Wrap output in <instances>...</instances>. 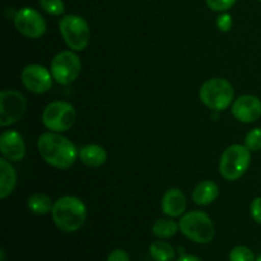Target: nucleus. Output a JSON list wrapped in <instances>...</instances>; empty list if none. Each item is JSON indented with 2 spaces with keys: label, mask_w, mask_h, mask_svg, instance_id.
I'll return each instance as SVG.
<instances>
[{
  "label": "nucleus",
  "mask_w": 261,
  "mask_h": 261,
  "mask_svg": "<svg viewBox=\"0 0 261 261\" xmlns=\"http://www.w3.org/2000/svg\"><path fill=\"white\" fill-rule=\"evenodd\" d=\"M37 149L47 165L59 170L70 168L79 155L75 144L55 132L41 134L37 139Z\"/></svg>",
  "instance_id": "1"
},
{
  "label": "nucleus",
  "mask_w": 261,
  "mask_h": 261,
  "mask_svg": "<svg viewBox=\"0 0 261 261\" xmlns=\"http://www.w3.org/2000/svg\"><path fill=\"white\" fill-rule=\"evenodd\" d=\"M55 226L64 233L79 231L86 223L87 206L76 196H61L54 201L51 211Z\"/></svg>",
  "instance_id": "2"
},
{
  "label": "nucleus",
  "mask_w": 261,
  "mask_h": 261,
  "mask_svg": "<svg viewBox=\"0 0 261 261\" xmlns=\"http://www.w3.org/2000/svg\"><path fill=\"white\" fill-rule=\"evenodd\" d=\"M178 226L181 233L195 244H209L216 236L213 221L208 214L201 211H191L185 213L181 217Z\"/></svg>",
  "instance_id": "3"
},
{
  "label": "nucleus",
  "mask_w": 261,
  "mask_h": 261,
  "mask_svg": "<svg viewBox=\"0 0 261 261\" xmlns=\"http://www.w3.org/2000/svg\"><path fill=\"white\" fill-rule=\"evenodd\" d=\"M199 97L204 106L221 112L227 110L234 99V88L224 78H212L204 82L199 91Z\"/></svg>",
  "instance_id": "4"
},
{
  "label": "nucleus",
  "mask_w": 261,
  "mask_h": 261,
  "mask_svg": "<svg viewBox=\"0 0 261 261\" xmlns=\"http://www.w3.org/2000/svg\"><path fill=\"white\" fill-rule=\"evenodd\" d=\"M250 162H251V150L246 145H229L219 161V172L227 181H236L246 173Z\"/></svg>",
  "instance_id": "5"
},
{
  "label": "nucleus",
  "mask_w": 261,
  "mask_h": 261,
  "mask_svg": "<svg viewBox=\"0 0 261 261\" xmlns=\"http://www.w3.org/2000/svg\"><path fill=\"white\" fill-rule=\"evenodd\" d=\"M59 30L65 43L73 51H83L88 46L91 30L87 20L81 15H64L59 22Z\"/></svg>",
  "instance_id": "6"
},
{
  "label": "nucleus",
  "mask_w": 261,
  "mask_h": 261,
  "mask_svg": "<svg viewBox=\"0 0 261 261\" xmlns=\"http://www.w3.org/2000/svg\"><path fill=\"white\" fill-rule=\"evenodd\" d=\"M75 119V109L73 105L66 101L51 102L42 112V124L50 132H68L74 125Z\"/></svg>",
  "instance_id": "7"
},
{
  "label": "nucleus",
  "mask_w": 261,
  "mask_h": 261,
  "mask_svg": "<svg viewBox=\"0 0 261 261\" xmlns=\"http://www.w3.org/2000/svg\"><path fill=\"white\" fill-rule=\"evenodd\" d=\"M50 69L56 83L61 86H68L76 81L81 75V59L73 51H61L53 59Z\"/></svg>",
  "instance_id": "8"
},
{
  "label": "nucleus",
  "mask_w": 261,
  "mask_h": 261,
  "mask_svg": "<svg viewBox=\"0 0 261 261\" xmlns=\"http://www.w3.org/2000/svg\"><path fill=\"white\" fill-rule=\"evenodd\" d=\"M27 110V99L15 89L0 92V126H10L19 121Z\"/></svg>",
  "instance_id": "9"
},
{
  "label": "nucleus",
  "mask_w": 261,
  "mask_h": 261,
  "mask_svg": "<svg viewBox=\"0 0 261 261\" xmlns=\"http://www.w3.org/2000/svg\"><path fill=\"white\" fill-rule=\"evenodd\" d=\"M14 25L19 33L28 38H40L46 32V20L37 10L32 8H22L14 13Z\"/></svg>",
  "instance_id": "10"
},
{
  "label": "nucleus",
  "mask_w": 261,
  "mask_h": 261,
  "mask_svg": "<svg viewBox=\"0 0 261 261\" xmlns=\"http://www.w3.org/2000/svg\"><path fill=\"white\" fill-rule=\"evenodd\" d=\"M20 79L27 91L35 94H43L53 87V74L45 66L31 64L22 70Z\"/></svg>",
  "instance_id": "11"
},
{
  "label": "nucleus",
  "mask_w": 261,
  "mask_h": 261,
  "mask_svg": "<svg viewBox=\"0 0 261 261\" xmlns=\"http://www.w3.org/2000/svg\"><path fill=\"white\" fill-rule=\"evenodd\" d=\"M231 111L237 121L242 124H251L261 117V101L259 97L245 94L233 102Z\"/></svg>",
  "instance_id": "12"
},
{
  "label": "nucleus",
  "mask_w": 261,
  "mask_h": 261,
  "mask_svg": "<svg viewBox=\"0 0 261 261\" xmlns=\"http://www.w3.org/2000/svg\"><path fill=\"white\" fill-rule=\"evenodd\" d=\"M0 152L10 162H20L25 155V144L22 135L14 130H8L0 135Z\"/></svg>",
  "instance_id": "13"
},
{
  "label": "nucleus",
  "mask_w": 261,
  "mask_h": 261,
  "mask_svg": "<svg viewBox=\"0 0 261 261\" xmlns=\"http://www.w3.org/2000/svg\"><path fill=\"white\" fill-rule=\"evenodd\" d=\"M162 212L170 218H177L186 209V196L180 189H168L162 198Z\"/></svg>",
  "instance_id": "14"
},
{
  "label": "nucleus",
  "mask_w": 261,
  "mask_h": 261,
  "mask_svg": "<svg viewBox=\"0 0 261 261\" xmlns=\"http://www.w3.org/2000/svg\"><path fill=\"white\" fill-rule=\"evenodd\" d=\"M17 186V171L10 161L3 157L0 160V198L5 199Z\"/></svg>",
  "instance_id": "15"
},
{
  "label": "nucleus",
  "mask_w": 261,
  "mask_h": 261,
  "mask_svg": "<svg viewBox=\"0 0 261 261\" xmlns=\"http://www.w3.org/2000/svg\"><path fill=\"white\" fill-rule=\"evenodd\" d=\"M79 158L87 167L98 168L106 163L107 153L101 145L87 144L79 149Z\"/></svg>",
  "instance_id": "16"
},
{
  "label": "nucleus",
  "mask_w": 261,
  "mask_h": 261,
  "mask_svg": "<svg viewBox=\"0 0 261 261\" xmlns=\"http://www.w3.org/2000/svg\"><path fill=\"white\" fill-rule=\"evenodd\" d=\"M219 195V188L214 181L205 180L199 182L198 185L194 188L191 198H193L194 203L198 205H209L213 203Z\"/></svg>",
  "instance_id": "17"
},
{
  "label": "nucleus",
  "mask_w": 261,
  "mask_h": 261,
  "mask_svg": "<svg viewBox=\"0 0 261 261\" xmlns=\"http://www.w3.org/2000/svg\"><path fill=\"white\" fill-rule=\"evenodd\" d=\"M53 206L54 203L50 196L42 193L33 194L27 200V208L36 216H45L50 213L53 211Z\"/></svg>",
  "instance_id": "18"
},
{
  "label": "nucleus",
  "mask_w": 261,
  "mask_h": 261,
  "mask_svg": "<svg viewBox=\"0 0 261 261\" xmlns=\"http://www.w3.org/2000/svg\"><path fill=\"white\" fill-rule=\"evenodd\" d=\"M149 255L154 261H173L176 257V250L168 242L157 240L150 244Z\"/></svg>",
  "instance_id": "19"
},
{
  "label": "nucleus",
  "mask_w": 261,
  "mask_h": 261,
  "mask_svg": "<svg viewBox=\"0 0 261 261\" xmlns=\"http://www.w3.org/2000/svg\"><path fill=\"white\" fill-rule=\"evenodd\" d=\"M180 229V226L173 219H157L152 227V232L157 239L166 240L175 236Z\"/></svg>",
  "instance_id": "20"
},
{
  "label": "nucleus",
  "mask_w": 261,
  "mask_h": 261,
  "mask_svg": "<svg viewBox=\"0 0 261 261\" xmlns=\"http://www.w3.org/2000/svg\"><path fill=\"white\" fill-rule=\"evenodd\" d=\"M229 261H256L254 251L247 246H236L229 251Z\"/></svg>",
  "instance_id": "21"
},
{
  "label": "nucleus",
  "mask_w": 261,
  "mask_h": 261,
  "mask_svg": "<svg viewBox=\"0 0 261 261\" xmlns=\"http://www.w3.org/2000/svg\"><path fill=\"white\" fill-rule=\"evenodd\" d=\"M38 4L43 12L50 15H55V17L64 14V10H65L63 0H38Z\"/></svg>",
  "instance_id": "22"
},
{
  "label": "nucleus",
  "mask_w": 261,
  "mask_h": 261,
  "mask_svg": "<svg viewBox=\"0 0 261 261\" xmlns=\"http://www.w3.org/2000/svg\"><path fill=\"white\" fill-rule=\"evenodd\" d=\"M245 145L251 152L261 150V127H255L247 133V135L245 137Z\"/></svg>",
  "instance_id": "23"
},
{
  "label": "nucleus",
  "mask_w": 261,
  "mask_h": 261,
  "mask_svg": "<svg viewBox=\"0 0 261 261\" xmlns=\"http://www.w3.org/2000/svg\"><path fill=\"white\" fill-rule=\"evenodd\" d=\"M209 9L213 12H227L231 9L237 0H205Z\"/></svg>",
  "instance_id": "24"
},
{
  "label": "nucleus",
  "mask_w": 261,
  "mask_h": 261,
  "mask_svg": "<svg viewBox=\"0 0 261 261\" xmlns=\"http://www.w3.org/2000/svg\"><path fill=\"white\" fill-rule=\"evenodd\" d=\"M250 214L251 218L256 222L257 224H261V196H257L251 201L250 205Z\"/></svg>",
  "instance_id": "25"
},
{
  "label": "nucleus",
  "mask_w": 261,
  "mask_h": 261,
  "mask_svg": "<svg viewBox=\"0 0 261 261\" xmlns=\"http://www.w3.org/2000/svg\"><path fill=\"white\" fill-rule=\"evenodd\" d=\"M217 25H218V28L222 32H228L232 27L231 15L227 14V13H223L222 15H219L218 19H217Z\"/></svg>",
  "instance_id": "26"
},
{
  "label": "nucleus",
  "mask_w": 261,
  "mask_h": 261,
  "mask_svg": "<svg viewBox=\"0 0 261 261\" xmlns=\"http://www.w3.org/2000/svg\"><path fill=\"white\" fill-rule=\"evenodd\" d=\"M107 261H130V255L125 250L116 249L110 252Z\"/></svg>",
  "instance_id": "27"
},
{
  "label": "nucleus",
  "mask_w": 261,
  "mask_h": 261,
  "mask_svg": "<svg viewBox=\"0 0 261 261\" xmlns=\"http://www.w3.org/2000/svg\"><path fill=\"white\" fill-rule=\"evenodd\" d=\"M176 261H204L201 257L196 256V255H186V254H182L180 255V257H178Z\"/></svg>",
  "instance_id": "28"
},
{
  "label": "nucleus",
  "mask_w": 261,
  "mask_h": 261,
  "mask_svg": "<svg viewBox=\"0 0 261 261\" xmlns=\"http://www.w3.org/2000/svg\"><path fill=\"white\" fill-rule=\"evenodd\" d=\"M0 255H2V257H0V261H5V252H4V250H2V251H0Z\"/></svg>",
  "instance_id": "29"
},
{
  "label": "nucleus",
  "mask_w": 261,
  "mask_h": 261,
  "mask_svg": "<svg viewBox=\"0 0 261 261\" xmlns=\"http://www.w3.org/2000/svg\"><path fill=\"white\" fill-rule=\"evenodd\" d=\"M256 261H261V255H259V256L256 257Z\"/></svg>",
  "instance_id": "30"
},
{
  "label": "nucleus",
  "mask_w": 261,
  "mask_h": 261,
  "mask_svg": "<svg viewBox=\"0 0 261 261\" xmlns=\"http://www.w3.org/2000/svg\"><path fill=\"white\" fill-rule=\"evenodd\" d=\"M259 2H261V0H259Z\"/></svg>",
  "instance_id": "31"
}]
</instances>
